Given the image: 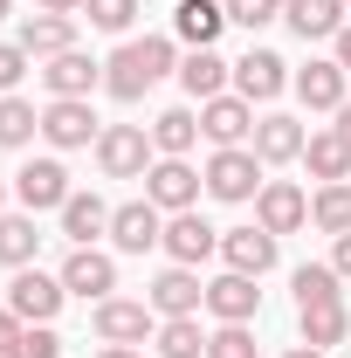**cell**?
Instances as JSON below:
<instances>
[{"mask_svg":"<svg viewBox=\"0 0 351 358\" xmlns=\"http://www.w3.org/2000/svg\"><path fill=\"white\" fill-rule=\"evenodd\" d=\"M159 76H173V42H166V35L124 42L117 55H110V62H103V90H110L117 103H138V96L159 83Z\"/></svg>","mask_w":351,"mask_h":358,"instance_id":"obj_1","label":"cell"},{"mask_svg":"<svg viewBox=\"0 0 351 358\" xmlns=\"http://www.w3.org/2000/svg\"><path fill=\"white\" fill-rule=\"evenodd\" d=\"M207 193L227 200V207H241V200H255L268 179H262V159H255V145H220L214 159H207Z\"/></svg>","mask_w":351,"mask_h":358,"instance_id":"obj_2","label":"cell"},{"mask_svg":"<svg viewBox=\"0 0 351 358\" xmlns=\"http://www.w3.org/2000/svg\"><path fill=\"white\" fill-rule=\"evenodd\" d=\"M96 166H103V179H145L152 173V131L145 124H103Z\"/></svg>","mask_w":351,"mask_h":358,"instance_id":"obj_3","label":"cell"},{"mask_svg":"<svg viewBox=\"0 0 351 358\" xmlns=\"http://www.w3.org/2000/svg\"><path fill=\"white\" fill-rule=\"evenodd\" d=\"M62 275H42V268L28 262V268H14V282H7V310L21 317V324H48V317L62 310Z\"/></svg>","mask_w":351,"mask_h":358,"instance_id":"obj_4","label":"cell"},{"mask_svg":"<svg viewBox=\"0 0 351 358\" xmlns=\"http://www.w3.org/2000/svg\"><path fill=\"white\" fill-rule=\"evenodd\" d=\"M42 138L55 145V152H83L89 138H103V131H96V110H89V96H48V110H42Z\"/></svg>","mask_w":351,"mask_h":358,"instance_id":"obj_5","label":"cell"},{"mask_svg":"<svg viewBox=\"0 0 351 358\" xmlns=\"http://www.w3.org/2000/svg\"><path fill=\"white\" fill-rule=\"evenodd\" d=\"M96 338L103 345H145V338H159V310L131 303V296H103L96 303Z\"/></svg>","mask_w":351,"mask_h":358,"instance_id":"obj_6","label":"cell"},{"mask_svg":"<svg viewBox=\"0 0 351 358\" xmlns=\"http://www.w3.org/2000/svg\"><path fill=\"white\" fill-rule=\"evenodd\" d=\"M289 83H296V76H289V62H282L275 48H248V55L234 62V96H248V103H275Z\"/></svg>","mask_w":351,"mask_h":358,"instance_id":"obj_7","label":"cell"},{"mask_svg":"<svg viewBox=\"0 0 351 358\" xmlns=\"http://www.w3.org/2000/svg\"><path fill=\"white\" fill-rule=\"evenodd\" d=\"M14 200L28 207V214H62V200H69V173H62V159H28L21 173H14Z\"/></svg>","mask_w":351,"mask_h":358,"instance_id":"obj_8","label":"cell"},{"mask_svg":"<svg viewBox=\"0 0 351 358\" xmlns=\"http://www.w3.org/2000/svg\"><path fill=\"white\" fill-rule=\"evenodd\" d=\"M200 186H207V179L193 173L186 159H159V166L145 173V200H152L159 214H186V207L200 200Z\"/></svg>","mask_w":351,"mask_h":358,"instance_id":"obj_9","label":"cell"},{"mask_svg":"<svg viewBox=\"0 0 351 358\" xmlns=\"http://www.w3.org/2000/svg\"><path fill=\"white\" fill-rule=\"evenodd\" d=\"M255 221L282 241V234H296V227L310 221V193L303 186H289V179H268L262 193H255Z\"/></svg>","mask_w":351,"mask_h":358,"instance_id":"obj_10","label":"cell"},{"mask_svg":"<svg viewBox=\"0 0 351 358\" xmlns=\"http://www.w3.org/2000/svg\"><path fill=\"white\" fill-rule=\"evenodd\" d=\"M110 241H117V255H145V248H159V241H166L159 207H152V200H124V207H110Z\"/></svg>","mask_w":351,"mask_h":358,"instance_id":"obj_11","label":"cell"},{"mask_svg":"<svg viewBox=\"0 0 351 358\" xmlns=\"http://www.w3.org/2000/svg\"><path fill=\"white\" fill-rule=\"evenodd\" d=\"M159 248H166L179 268H200L207 255H220V227H207L193 207H186V214H173V221H166V241H159Z\"/></svg>","mask_w":351,"mask_h":358,"instance_id":"obj_12","label":"cell"},{"mask_svg":"<svg viewBox=\"0 0 351 358\" xmlns=\"http://www.w3.org/2000/svg\"><path fill=\"white\" fill-rule=\"evenodd\" d=\"M200 131L214 138V145H248V138H255V103L220 90V96H207V103H200Z\"/></svg>","mask_w":351,"mask_h":358,"instance_id":"obj_13","label":"cell"},{"mask_svg":"<svg viewBox=\"0 0 351 358\" xmlns=\"http://www.w3.org/2000/svg\"><path fill=\"white\" fill-rule=\"evenodd\" d=\"M220 255H227L234 275H255V282H262L268 268H275V234H268L262 221L255 227H227V234H220Z\"/></svg>","mask_w":351,"mask_h":358,"instance_id":"obj_14","label":"cell"},{"mask_svg":"<svg viewBox=\"0 0 351 358\" xmlns=\"http://www.w3.org/2000/svg\"><path fill=\"white\" fill-rule=\"evenodd\" d=\"M145 303H152L159 317H200V303H207V282H200L193 268H179V262H173L159 282H152V289H145Z\"/></svg>","mask_w":351,"mask_h":358,"instance_id":"obj_15","label":"cell"},{"mask_svg":"<svg viewBox=\"0 0 351 358\" xmlns=\"http://www.w3.org/2000/svg\"><path fill=\"white\" fill-rule=\"evenodd\" d=\"M62 289H69V296H83V303H103V296L117 289V262H110V255H96V248H76V255L62 262Z\"/></svg>","mask_w":351,"mask_h":358,"instance_id":"obj_16","label":"cell"},{"mask_svg":"<svg viewBox=\"0 0 351 358\" xmlns=\"http://www.w3.org/2000/svg\"><path fill=\"white\" fill-rule=\"evenodd\" d=\"M207 310H214L220 324H248V317L262 310L255 275H234V268H227V275H214V282H207Z\"/></svg>","mask_w":351,"mask_h":358,"instance_id":"obj_17","label":"cell"},{"mask_svg":"<svg viewBox=\"0 0 351 358\" xmlns=\"http://www.w3.org/2000/svg\"><path fill=\"white\" fill-rule=\"evenodd\" d=\"M303 124L296 117H282V110H268V117H255V159L262 166H289V159H303Z\"/></svg>","mask_w":351,"mask_h":358,"instance_id":"obj_18","label":"cell"},{"mask_svg":"<svg viewBox=\"0 0 351 358\" xmlns=\"http://www.w3.org/2000/svg\"><path fill=\"white\" fill-rule=\"evenodd\" d=\"M220 28H227V7H220V0H179L173 7V35L186 48H214Z\"/></svg>","mask_w":351,"mask_h":358,"instance_id":"obj_19","label":"cell"},{"mask_svg":"<svg viewBox=\"0 0 351 358\" xmlns=\"http://www.w3.org/2000/svg\"><path fill=\"white\" fill-rule=\"evenodd\" d=\"M42 83H48V96H89V90L103 83V62H89L83 48H69V55H48Z\"/></svg>","mask_w":351,"mask_h":358,"instance_id":"obj_20","label":"cell"},{"mask_svg":"<svg viewBox=\"0 0 351 358\" xmlns=\"http://www.w3.org/2000/svg\"><path fill=\"white\" fill-rule=\"evenodd\" d=\"M282 21H289L303 42H338V28H345V0H282Z\"/></svg>","mask_w":351,"mask_h":358,"instance_id":"obj_21","label":"cell"},{"mask_svg":"<svg viewBox=\"0 0 351 358\" xmlns=\"http://www.w3.org/2000/svg\"><path fill=\"white\" fill-rule=\"evenodd\" d=\"M296 324H303V345L331 352V345H345L351 310H345V296H324V303H296Z\"/></svg>","mask_w":351,"mask_h":358,"instance_id":"obj_22","label":"cell"},{"mask_svg":"<svg viewBox=\"0 0 351 358\" xmlns=\"http://www.w3.org/2000/svg\"><path fill=\"white\" fill-rule=\"evenodd\" d=\"M345 62H338V55H331V62H310V69H296V96H303L310 110H338V103H345Z\"/></svg>","mask_w":351,"mask_h":358,"instance_id":"obj_23","label":"cell"},{"mask_svg":"<svg viewBox=\"0 0 351 358\" xmlns=\"http://www.w3.org/2000/svg\"><path fill=\"white\" fill-rule=\"evenodd\" d=\"M21 48H28V55H69V48H76V14H28V21H21Z\"/></svg>","mask_w":351,"mask_h":358,"instance_id":"obj_24","label":"cell"},{"mask_svg":"<svg viewBox=\"0 0 351 358\" xmlns=\"http://www.w3.org/2000/svg\"><path fill=\"white\" fill-rule=\"evenodd\" d=\"M227 76H234V62H220L214 48H193V55L179 62V83H186V96H193V103L220 96V90H227Z\"/></svg>","mask_w":351,"mask_h":358,"instance_id":"obj_25","label":"cell"},{"mask_svg":"<svg viewBox=\"0 0 351 358\" xmlns=\"http://www.w3.org/2000/svg\"><path fill=\"white\" fill-rule=\"evenodd\" d=\"M62 234H69L76 248H89L96 234H110V207H103L96 193H69V200H62Z\"/></svg>","mask_w":351,"mask_h":358,"instance_id":"obj_26","label":"cell"},{"mask_svg":"<svg viewBox=\"0 0 351 358\" xmlns=\"http://www.w3.org/2000/svg\"><path fill=\"white\" fill-rule=\"evenodd\" d=\"M303 166H310V179H351V145L338 131H310V145H303Z\"/></svg>","mask_w":351,"mask_h":358,"instance_id":"obj_27","label":"cell"},{"mask_svg":"<svg viewBox=\"0 0 351 358\" xmlns=\"http://www.w3.org/2000/svg\"><path fill=\"white\" fill-rule=\"evenodd\" d=\"M193 138H200V110H159L152 117V152H166V159H186Z\"/></svg>","mask_w":351,"mask_h":358,"instance_id":"obj_28","label":"cell"},{"mask_svg":"<svg viewBox=\"0 0 351 358\" xmlns=\"http://www.w3.org/2000/svg\"><path fill=\"white\" fill-rule=\"evenodd\" d=\"M35 248H42L35 214H0V262H7V268H28V262H35Z\"/></svg>","mask_w":351,"mask_h":358,"instance_id":"obj_29","label":"cell"},{"mask_svg":"<svg viewBox=\"0 0 351 358\" xmlns=\"http://www.w3.org/2000/svg\"><path fill=\"white\" fill-rule=\"evenodd\" d=\"M310 221L324 227V234H351V179L317 186V200H310Z\"/></svg>","mask_w":351,"mask_h":358,"instance_id":"obj_30","label":"cell"},{"mask_svg":"<svg viewBox=\"0 0 351 358\" xmlns=\"http://www.w3.org/2000/svg\"><path fill=\"white\" fill-rule=\"evenodd\" d=\"M159 358H207L200 317H159Z\"/></svg>","mask_w":351,"mask_h":358,"instance_id":"obj_31","label":"cell"},{"mask_svg":"<svg viewBox=\"0 0 351 358\" xmlns=\"http://www.w3.org/2000/svg\"><path fill=\"white\" fill-rule=\"evenodd\" d=\"M35 131H42V110L28 96H0V145H28Z\"/></svg>","mask_w":351,"mask_h":358,"instance_id":"obj_32","label":"cell"},{"mask_svg":"<svg viewBox=\"0 0 351 358\" xmlns=\"http://www.w3.org/2000/svg\"><path fill=\"white\" fill-rule=\"evenodd\" d=\"M338 282H345V275H338L331 262H303V268H296V303H324V296H345Z\"/></svg>","mask_w":351,"mask_h":358,"instance_id":"obj_33","label":"cell"},{"mask_svg":"<svg viewBox=\"0 0 351 358\" xmlns=\"http://www.w3.org/2000/svg\"><path fill=\"white\" fill-rule=\"evenodd\" d=\"M83 14H89V28H103V35H124L138 21V0H83Z\"/></svg>","mask_w":351,"mask_h":358,"instance_id":"obj_34","label":"cell"},{"mask_svg":"<svg viewBox=\"0 0 351 358\" xmlns=\"http://www.w3.org/2000/svg\"><path fill=\"white\" fill-rule=\"evenodd\" d=\"M220 7H227V21H234V28H248V35L268 28V21H282V0H220Z\"/></svg>","mask_w":351,"mask_h":358,"instance_id":"obj_35","label":"cell"},{"mask_svg":"<svg viewBox=\"0 0 351 358\" xmlns=\"http://www.w3.org/2000/svg\"><path fill=\"white\" fill-rule=\"evenodd\" d=\"M207 358H255V331L248 324H220L207 338Z\"/></svg>","mask_w":351,"mask_h":358,"instance_id":"obj_36","label":"cell"},{"mask_svg":"<svg viewBox=\"0 0 351 358\" xmlns=\"http://www.w3.org/2000/svg\"><path fill=\"white\" fill-rule=\"evenodd\" d=\"M14 358H62V338H55L48 324H28L21 345H14Z\"/></svg>","mask_w":351,"mask_h":358,"instance_id":"obj_37","label":"cell"},{"mask_svg":"<svg viewBox=\"0 0 351 358\" xmlns=\"http://www.w3.org/2000/svg\"><path fill=\"white\" fill-rule=\"evenodd\" d=\"M28 62H35V55H28L21 42H0V90H7V96H14V83L28 76Z\"/></svg>","mask_w":351,"mask_h":358,"instance_id":"obj_38","label":"cell"},{"mask_svg":"<svg viewBox=\"0 0 351 358\" xmlns=\"http://www.w3.org/2000/svg\"><path fill=\"white\" fill-rule=\"evenodd\" d=\"M21 331H28L21 317H14V310H0V358H14V345H21Z\"/></svg>","mask_w":351,"mask_h":358,"instance_id":"obj_39","label":"cell"},{"mask_svg":"<svg viewBox=\"0 0 351 358\" xmlns=\"http://www.w3.org/2000/svg\"><path fill=\"white\" fill-rule=\"evenodd\" d=\"M331 268H338V275H351V234H338V248H331Z\"/></svg>","mask_w":351,"mask_h":358,"instance_id":"obj_40","label":"cell"},{"mask_svg":"<svg viewBox=\"0 0 351 358\" xmlns=\"http://www.w3.org/2000/svg\"><path fill=\"white\" fill-rule=\"evenodd\" d=\"M42 14H83V0H35Z\"/></svg>","mask_w":351,"mask_h":358,"instance_id":"obj_41","label":"cell"},{"mask_svg":"<svg viewBox=\"0 0 351 358\" xmlns=\"http://www.w3.org/2000/svg\"><path fill=\"white\" fill-rule=\"evenodd\" d=\"M331 131H338V138L351 145V103H338V124H331Z\"/></svg>","mask_w":351,"mask_h":358,"instance_id":"obj_42","label":"cell"},{"mask_svg":"<svg viewBox=\"0 0 351 358\" xmlns=\"http://www.w3.org/2000/svg\"><path fill=\"white\" fill-rule=\"evenodd\" d=\"M338 62H345V69H351V21H345V28H338Z\"/></svg>","mask_w":351,"mask_h":358,"instance_id":"obj_43","label":"cell"},{"mask_svg":"<svg viewBox=\"0 0 351 358\" xmlns=\"http://www.w3.org/2000/svg\"><path fill=\"white\" fill-rule=\"evenodd\" d=\"M96 358H145V352H138V345H103Z\"/></svg>","mask_w":351,"mask_h":358,"instance_id":"obj_44","label":"cell"},{"mask_svg":"<svg viewBox=\"0 0 351 358\" xmlns=\"http://www.w3.org/2000/svg\"><path fill=\"white\" fill-rule=\"evenodd\" d=\"M282 358H324V352H317V345H296V352H282Z\"/></svg>","mask_w":351,"mask_h":358,"instance_id":"obj_45","label":"cell"},{"mask_svg":"<svg viewBox=\"0 0 351 358\" xmlns=\"http://www.w3.org/2000/svg\"><path fill=\"white\" fill-rule=\"evenodd\" d=\"M7 14H14V0H0V21H7Z\"/></svg>","mask_w":351,"mask_h":358,"instance_id":"obj_46","label":"cell"},{"mask_svg":"<svg viewBox=\"0 0 351 358\" xmlns=\"http://www.w3.org/2000/svg\"><path fill=\"white\" fill-rule=\"evenodd\" d=\"M0 214H7V186H0Z\"/></svg>","mask_w":351,"mask_h":358,"instance_id":"obj_47","label":"cell"},{"mask_svg":"<svg viewBox=\"0 0 351 358\" xmlns=\"http://www.w3.org/2000/svg\"><path fill=\"white\" fill-rule=\"evenodd\" d=\"M345 7H351V0H345Z\"/></svg>","mask_w":351,"mask_h":358,"instance_id":"obj_48","label":"cell"}]
</instances>
